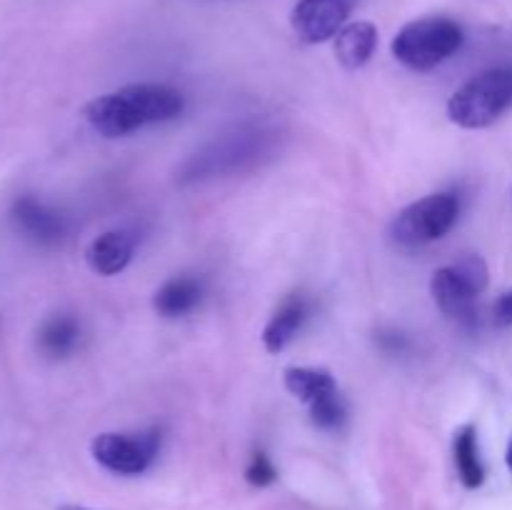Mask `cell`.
<instances>
[{"instance_id":"cell-18","label":"cell","mask_w":512,"mask_h":510,"mask_svg":"<svg viewBox=\"0 0 512 510\" xmlns=\"http://www.w3.org/2000/svg\"><path fill=\"white\" fill-rule=\"evenodd\" d=\"M493 320L498 328H510L512 325V288L505 290V293L495 300Z\"/></svg>"},{"instance_id":"cell-12","label":"cell","mask_w":512,"mask_h":510,"mask_svg":"<svg viewBox=\"0 0 512 510\" xmlns=\"http://www.w3.org/2000/svg\"><path fill=\"white\" fill-rule=\"evenodd\" d=\"M200 298H203V288L195 278L180 275V278H170L158 288L153 298V308L163 318H183L190 310L198 308Z\"/></svg>"},{"instance_id":"cell-17","label":"cell","mask_w":512,"mask_h":510,"mask_svg":"<svg viewBox=\"0 0 512 510\" xmlns=\"http://www.w3.org/2000/svg\"><path fill=\"white\" fill-rule=\"evenodd\" d=\"M245 480L250 485H255V488H268V485H273L278 480V470H275L273 460L268 455L255 453L250 458V465L245 468Z\"/></svg>"},{"instance_id":"cell-1","label":"cell","mask_w":512,"mask_h":510,"mask_svg":"<svg viewBox=\"0 0 512 510\" xmlns=\"http://www.w3.org/2000/svg\"><path fill=\"white\" fill-rule=\"evenodd\" d=\"M183 108V95L170 85L133 83L90 100L83 108V118L103 138H123L143 125L168 123L178 118Z\"/></svg>"},{"instance_id":"cell-2","label":"cell","mask_w":512,"mask_h":510,"mask_svg":"<svg viewBox=\"0 0 512 510\" xmlns=\"http://www.w3.org/2000/svg\"><path fill=\"white\" fill-rule=\"evenodd\" d=\"M512 105V68H490L470 78L448 100V118L468 130L493 125Z\"/></svg>"},{"instance_id":"cell-5","label":"cell","mask_w":512,"mask_h":510,"mask_svg":"<svg viewBox=\"0 0 512 510\" xmlns=\"http://www.w3.org/2000/svg\"><path fill=\"white\" fill-rule=\"evenodd\" d=\"M160 438L148 433H100L90 443V453L105 470L118 475H140L150 468L158 455Z\"/></svg>"},{"instance_id":"cell-8","label":"cell","mask_w":512,"mask_h":510,"mask_svg":"<svg viewBox=\"0 0 512 510\" xmlns=\"http://www.w3.org/2000/svg\"><path fill=\"white\" fill-rule=\"evenodd\" d=\"M10 215H13L15 228L38 245H58L65 238V230H68L63 215L50 208V205L40 203L33 195H23V198L15 200Z\"/></svg>"},{"instance_id":"cell-10","label":"cell","mask_w":512,"mask_h":510,"mask_svg":"<svg viewBox=\"0 0 512 510\" xmlns=\"http://www.w3.org/2000/svg\"><path fill=\"white\" fill-rule=\"evenodd\" d=\"M135 240L128 230H105L85 250V260L98 275H118L133 260Z\"/></svg>"},{"instance_id":"cell-9","label":"cell","mask_w":512,"mask_h":510,"mask_svg":"<svg viewBox=\"0 0 512 510\" xmlns=\"http://www.w3.org/2000/svg\"><path fill=\"white\" fill-rule=\"evenodd\" d=\"M310 315V300L303 293H290L288 298H283V303L275 308V313L270 315L268 325L263 330V345L268 353H280V350L288 348L295 340V335L300 333L303 323Z\"/></svg>"},{"instance_id":"cell-3","label":"cell","mask_w":512,"mask_h":510,"mask_svg":"<svg viewBox=\"0 0 512 510\" xmlns=\"http://www.w3.org/2000/svg\"><path fill=\"white\" fill-rule=\"evenodd\" d=\"M463 28L450 18H420L400 28L393 38V55L415 73H428L463 45Z\"/></svg>"},{"instance_id":"cell-14","label":"cell","mask_w":512,"mask_h":510,"mask_svg":"<svg viewBox=\"0 0 512 510\" xmlns=\"http://www.w3.org/2000/svg\"><path fill=\"white\" fill-rule=\"evenodd\" d=\"M283 383L288 388V393L303 400L308 408L318 403V400L338 393V383L330 375V370L325 368H285Z\"/></svg>"},{"instance_id":"cell-13","label":"cell","mask_w":512,"mask_h":510,"mask_svg":"<svg viewBox=\"0 0 512 510\" xmlns=\"http://www.w3.org/2000/svg\"><path fill=\"white\" fill-rule=\"evenodd\" d=\"M80 340V323L78 318L68 313L50 315L38 330V348L40 353L53 360H63L78 348Z\"/></svg>"},{"instance_id":"cell-21","label":"cell","mask_w":512,"mask_h":510,"mask_svg":"<svg viewBox=\"0 0 512 510\" xmlns=\"http://www.w3.org/2000/svg\"><path fill=\"white\" fill-rule=\"evenodd\" d=\"M60 510H88V508H80V505H63Z\"/></svg>"},{"instance_id":"cell-6","label":"cell","mask_w":512,"mask_h":510,"mask_svg":"<svg viewBox=\"0 0 512 510\" xmlns=\"http://www.w3.org/2000/svg\"><path fill=\"white\" fill-rule=\"evenodd\" d=\"M350 10L353 0H298L290 10V25L303 43H325L348 25Z\"/></svg>"},{"instance_id":"cell-16","label":"cell","mask_w":512,"mask_h":510,"mask_svg":"<svg viewBox=\"0 0 512 510\" xmlns=\"http://www.w3.org/2000/svg\"><path fill=\"white\" fill-rule=\"evenodd\" d=\"M310 420H313L315 428L320 430H338L345 420V403L343 398H340V393L310 405Z\"/></svg>"},{"instance_id":"cell-19","label":"cell","mask_w":512,"mask_h":510,"mask_svg":"<svg viewBox=\"0 0 512 510\" xmlns=\"http://www.w3.org/2000/svg\"><path fill=\"white\" fill-rule=\"evenodd\" d=\"M380 343L385 345L388 350H400L403 348V335L400 333H388V335H380Z\"/></svg>"},{"instance_id":"cell-7","label":"cell","mask_w":512,"mask_h":510,"mask_svg":"<svg viewBox=\"0 0 512 510\" xmlns=\"http://www.w3.org/2000/svg\"><path fill=\"white\" fill-rule=\"evenodd\" d=\"M430 293H433L443 315L460 320V323H473L475 320V300H478L480 290L460 273L458 265L435 270L433 280H430Z\"/></svg>"},{"instance_id":"cell-11","label":"cell","mask_w":512,"mask_h":510,"mask_svg":"<svg viewBox=\"0 0 512 510\" xmlns=\"http://www.w3.org/2000/svg\"><path fill=\"white\" fill-rule=\"evenodd\" d=\"M375 48H378V28L370 20H355L335 35V58L345 70H360L368 65Z\"/></svg>"},{"instance_id":"cell-4","label":"cell","mask_w":512,"mask_h":510,"mask_svg":"<svg viewBox=\"0 0 512 510\" xmlns=\"http://www.w3.org/2000/svg\"><path fill=\"white\" fill-rule=\"evenodd\" d=\"M458 213L460 203L453 193H433L400 210L390 235L403 248H420L450 233Z\"/></svg>"},{"instance_id":"cell-15","label":"cell","mask_w":512,"mask_h":510,"mask_svg":"<svg viewBox=\"0 0 512 510\" xmlns=\"http://www.w3.org/2000/svg\"><path fill=\"white\" fill-rule=\"evenodd\" d=\"M453 458H455V468H458V478L465 488L475 490L485 483V468H483V460H480L478 430H475V425L468 423L455 433Z\"/></svg>"},{"instance_id":"cell-20","label":"cell","mask_w":512,"mask_h":510,"mask_svg":"<svg viewBox=\"0 0 512 510\" xmlns=\"http://www.w3.org/2000/svg\"><path fill=\"white\" fill-rule=\"evenodd\" d=\"M505 463H508L510 475H512V438H510V443H508V450H505Z\"/></svg>"}]
</instances>
